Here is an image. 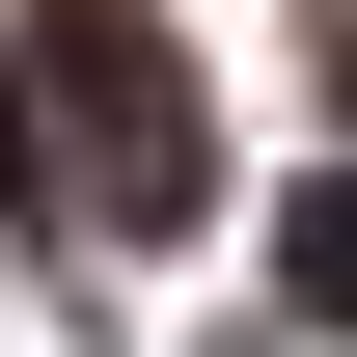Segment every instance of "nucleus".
<instances>
[{
	"label": "nucleus",
	"instance_id": "nucleus-1",
	"mask_svg": "<svg viewBox=\"0 0 357 357\" xmlns=\"http://www.w3.org/2000/svg\"><path fill=\"white\" fill-rule=\"evenodd\" d=\"M0 83H55V192H83L110 248H165L192 192H220V110H192V55L137 28V0H28V55Z\"/></svg>",
	"mask_w": 357,
	"mask_h": 357
},
{
	"label": "nucleus",
	"instance_id": "nucleus-2",
	"mask_svg": "<svg viewBox=\"0 0 357 357\" xmlns=\"http://www.w3.org/2000/svg\"><path fill=\"white\" fill-rule=\"evenodd\" d=\"M275 303H303V330H357V192H303V220H275Z\"/></svg>",
	"mask_w": 357,
	"mask_h": 357
},
{
	"label": "nucleus",
	"instance_id": "nucleus-3",
	"mask_svg": "<svg viewBox=\"0 0 357 357\" xmlns=\"http://www.w3.org/2000/svg\"><path fill=\"white\" fill-rule=\"evenodd\" d=\"M330 110H357V0H330Z\"/></svg>",
	"mask_w": 357,
	"mask_h": 357
},
{
	"label": "nucleus",
	"instance_id": "nucleus-4",
	"mask_svg": "<svg viewBox=\"0 0 357 357\" xmlns=\"http://www.w3.org/2000/svg\"><path fill=\"white\" fill-rule=\"evenodd\" d=\"M0 137H28V83H0Z\"/></svg>",
	"mask_w": 357,
	"mask_h": 357
}]
</instances>
